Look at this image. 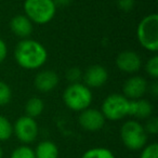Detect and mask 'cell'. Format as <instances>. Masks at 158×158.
Returning a JSON list of instances; mask_svg holds the SVG:
<instances>
[{
	"label": "cell",
	"mask_w": 158,
	"mask_h": 158,
	"mask_svg": "<svg viewBox=\"0 0 158 158\" xmlns=\"http://www.w3.org/2000/svg\"><path fill=\"white\" fill-rule=\"evenodd\" d=\"M136 39L143 49L149 52L158 50V14L145 15L136 27Z\"/></svg>",
	"instance_id": "7a4b0ae2"
},
{
	"label": "cell",
	"mask_w": 158,
	"mask_h": 158,
	"mask_svg": "<svg viewBox=\"0 0 158 158\" xmlns=\"http://www.w3.org/2000/svg\"><path fill=\"white\" fill-rule=\"evenodd\" d=\"M82 78V73L80 68L78 67H70L66 72V79L70 84H75V82H80V79Z\"/></svg>",
	"instance_id": "603a6c76"
},
{
	"label": "cell",
	"mask_w": 158,
	"mask_h": 158,
	"mask_svg": "<svg viewBox=\"0 0 158 158\" xmlns=\"http://www.w3.org/2000/svg\"><path fill=\"white\" fill-rule=\"evenodd\" d=\"M78 123L84 130L89 132H97L101 130L105 125V117L103 116L101 110L97 108L88 107L86 110L79 112Z\"/></svg>",
	"instance_id": "ba28073f"
},
{
	"label": "cell",
	"mask_w": 158,
	"mask_h": 158,
	"mask_svg": "<svg viewBox=\"0 0 158 158\" xmlns=\"http://www.w3.org/2000/svg\"><path fill=\"white\" fill-rule=\"evenodd\" d=\"M10 29L16 37L26 39L29 38L33 33L34 23L25 14H18L14 15L10 21Z\"/></svg>",
	"instance_id": "4fadbf2b"
},
{
	"label": "cell",
	"mask_w": 158,
	"mask_h": 158,
	"mask_svg": "<svg viewBox=\"0 0 158 158\" xmlns=\"http://www.w3.org/2000/svg\"><path fill=\"white\" fill-rule=\"evenodd\" d=\"M149 91L153 94V97H157L158 95V84L157 82H153V84L149 86Z\"/></svg>",
	"instance_id": "83f0119b"
},
{
	"label": "cell",
	"mask_w": 158,
	"mask_h": 158,
	"mask_svg": "<svg viewBox=\"0 0 158 158\" xmlns=\"http://www.w3.org/2000/svg\"><path fill=\"white\" fill-rule=\"evenodd\" d=\"M148 134L138 120H127L120 128V139L129 151H141L147 144Z\"/></svg>",
	"instance_id": "5b68a950"
},
{
	"label": "cell",
	"mask_w": 158,
	"mask_h": 158,
	"mask_svg": "<svg viewBox=\"0 0 158 158\" xmlns=\"http://www.w3.org/2000/svg\"><path fill=\"white\" fill-rule=\"evenodd\" d=\"M24 13L33 23L44 25L50 23L56 14V6L53 0H25Z\"/></svg>",
	"instance_id": "277c9868"
},
{
	"label": "cell",
	"mask_w": 158,
	"mask_h": 158,
	"mask_svg": "<svg viewBox=\"0 0 158 158\" xmlns=\"http://www.w3.org/2000/svg\"><path fill=\"white\" fill-rule=\"evenodd\" d=\"M44 103L40 98L31 97L25 103V115L31 118H37L44 113Z\"/></svg>",
	"instance_id": "2e32d148"
},
{
	"label": "cell",
	"mask_w": 158,
	"mask_h": 158,
	"mask_svg": "<svg viewBox=\"0 0 158 158\" xmlns=\"http://www.w3.org/2000/svg\"><path fill=\"white\" fill-rule=\"evenodd\" d=\"M12 126H13V134L22 144L25 145L33 143L39 133V127L35 118H31L26 115L19 117Z\"/></svg>",
	"instance_id": "52a82bcc"
},
{
	"label": "cell",
	"mask_w": 158,
	"mask_h": 158,
	"mask_svg": "<svg viewBox=\"0 0 158 158\" xmlns=\"http://www.w3.org/2000/svg\"><path fill=\"white\" fill-rule=\"evenodd\" d=\"M130 100L123 94L112 93L104 99L101 106V112L106 120L117 121L129 116Z\"/></svg>",
	"instance_id": "8992f818"
},
{
	"label": "cell",
	"mask_w": 158,
	"mask_h": 158,
	"mask_svg": "<svg viewBox=\"0 0 158 158\" xmlns=\"http://www.w3.org/2000/svg\"><path fill=\"white\" fill-rule=\"evenodd\" d=\"M54 1V5L60 8H63V7H67L72 3V0H53Z\"/></svg>",
	"instance_id": "4316f807"
},
{
	"label": "cell",
	"mask_w": 158,
	"mask_h": 158,
	"mask_svg": "<svg viewBox=\"0 0 158 158\" xmlns=\"http://www.w3.org/2000/svg\"><path fill=\"white\" fill-rule=\"evenodd\" d=\"M116 66L120 72L126 74H136L142 67V59L135 51H121L116 57Z\"/></svg>",
	"instance_id": "9c48e42d"
},
{
	"label": "cell",
	"mask_w": 158,
	"mask_h": 158,
	"mask_svg": "<svg viewBox=\"0 0 158 158\" xmlns=\"http://www.w3.org/2000/svg\"><path fill=\"white\" fill-rule=\"evenodd\" d=\"M148 90V82L142 76H131L123 86V94L128 100L142 99Z\"/></svg>",
	"instance_id": "30bf717a"
},
{
	"label": "cell",
	"mask_w": 158,
	"mask_h": 158,
	"mask_svg": "<svg viewBox=\"0 0 158 158\" xmlns=\"http://www.w3.org/2000/svg\"><path fill=\"white\" fill-rule=\"evenodd\" d=\"M140 158H158V144L149 143L141 149Z\"/></svg>",
	"instance_id": "7402d4cb"
},
{
	"label": "cell",
	"mask_w": 158,
	"mask_h": 158,
	"mask_svg": "<svg viewBox=\"0 0 158 158\" xmlns=\"http://www.w3.org/2000/svg\"><path fill=\"white\" fill-rule=\"evenodd\" d=\"M12 100V90L7 82L0 80V107L6 106Z\"/></svg>",
	"instance_id": "ffe728a7"
},
{
	"label": "cell",
	"mask_w": 158,
	"mask_h": 158,
	"mask_svg": "<svg viewBox=\"0 0 158 158\" xmlns=\"http://www.w3.org/2000/svg\"><path fill=\"white\" fill-rule=\"evenodd\" d=\"M13 134V126L7 117L0 115V142L8 141Z\"/></svg>",
	"instance_id": "ac0fdd59"
},
{
	"label": "cell",
	"mask_w": 158,
	"mask_h": 158,
	"mask_svg": "<svg viewBox=\"0 0 158 158\" xmlns=\"http://www.w3.org/2000/svg\"><path fill=\"white\" fill-rule=\"evenodd\" d=\"M144 127V130L147 134H157L158 133V119L156 117H149V118L146 119V123Z\"/></svg>",
	"instance_id": "cb8c5ba5"
},
{
	"label": "cell",
	"mask_w": 158,
	"mask_h": 158,
	"mask_svg": "<svg viewBox=\"0 0 158 158\" xmlns=\"http://www.w3.org/2000/svg\"><path fill=\"white\" fill-rule=\"evenodd\" d=\"M35 152L36 158H59V147L52 141H41L38 143Z\"/></svg>",
	"instance_id": "9a60e30c"
},
{
	"label": "cell",
	"mask_w": 158,
	"mask_h": 158,
	"mask_svg": "<svg viewBox=\"0 0 158 158\" xmlns=\"http://www.w3.org/2000/svg\"><path fill=\"white\" fill-rule=\"evenodd\" d=\"M8 56V46L3 39L0 38V64L3 63Z\"/></svg>",
	"instance_id": "484cf974"
},
{
	"label": "cell",
	"mask_w": 158,
	"mask_h": 158,
	"mask_svg": "<svg viewBox=\"0 0 158 158\" xmlns=\"http://www.w3.org/2000/svg\"><path fill=\"white\" fill-rule=\"evenodd\" d=\"M118 8L123 12H129L133 9L135 0H116Z\"/></svg>",
	"instance_id": "d4e9b609"
},
{
	"label": "cell",
	"mask_w": 158,
	"mask_h": 158,
	"mask_svg": "<svg viewBox=\"0 0 158 158\" xmlns=\"http://www.w3.org/2000/svg\"><path fill=\"white\" fill-rule=\"evenodd\" d=\"M60 81L59 75L51 69L40 70L34 79V86L39 92L48 93L54 90Z\"/></svg>",
	"instance_id": "7c38bea8"
},
{
	"label": "cell",
	"mask_w": 158,
	"mask_h": 158,
	"mask_svg": "<svg viewBox=\"0 0 158 158\" xmlns=\"http://www.w3.org/2000/svg\"><path fill=\"white\" fill-rule=\"evenodd\" d=\"M14 60L20 67L27 70H35L46 64L48 51L38 40L31 38L21 39L14 49Z\"/></svg>",
	"instance_id": "6da1fadb"
},
{
	"label": "cell",
	"mask_w": 158,
	"mask_h": 158,
	"mask_svg": "<svg viewBox=\"0 0 158 158\" xmlns=\"http://www.w3.org/2000/svg\"><path fill=\"white\" fill-rule=\"evenodd\" d=\"M10 158H36V156L35 152L31 147L23 144L13 149Z\"/></svg>",
	"instance_id": "d6986e66"
},
{
	"label": "cell",
	"mask_w": 158,
	"mask_h": 158,
	"mask_svg": "<svg viewBox=\"0 0 158 158\" xmlns=\"http://www.w3.org/2000/svg\"><path fill=\"white\" fill-rule=\"evenodd\" d=\"M84 84L90 89H98L103 87L108 79V72L102 65H91L82 74Z\"/></svg>",
	"instance_id": "8fae6325"
},
{
	"label": "cell",
	"mask_w": 158,
	"mask_h": 158,
	"mask_svg": "<svg viewBox=\"0 0 158 158\" xmlns=\"http://www.w3.org/2000/svg\"><path fill=\"white\" fill-rule=\"evenodd\" d=\"M93 101L92 91L81 82L69 84L63 92V102L66 107L74 112H81L90 107Z\"/></svg>",
	"instance_id": "3957f363"
},
{
	"label": "cell",
	"mask_w": 158,
	"mask_h": 158,
	"mask_svg": "<svg viewBox=\"0 0 158 158\" xmlns=\"http://www.w3.org/2000/svg\"><path fill=\"white\" fill-rule=\"evenodd\" d=\"M153 114V105L145 99L130 100L129 116L135 117L136 119H147Z\"/></svg>",
	"instance_id": "5bb4252c"
},
{
	"label": "cell",
	"mask_w": 158,
	"mask_h": 158,
	"mask_svg": "<svg viewBox=\"0 0 158 158\" xmlns=\"http://www.w3.org/2000/svg\"><path fill=\"white\" fill-rule=\"evenodd\" d=\"M3 157V151L2 148H1V146H0V158H2Z\"/></svg>",
	"instance_id": "f1b7e54d"
},
{
	"label": "cell",
	"mask_w": 158,
	"mask_h": 158,
	"mask_svg": "<svg viewBox=\"0 0 158 158\" xmlns=\"http://www.w3.org/2000/svg\"><path fill=\"white\" fill-rule=\"evenodd\" d=\"M80 158H116L110 149L106 147L98 146V147H91L87 149Z\"/></svg>",
	"instance_id": "e0dca14e"
},
{
	"label": "cell",
	"mask_w": 158,
	"mask_h": 158,
	"mask_svg": "<svg viewBox=\"0 0 158 158\" xmlns=\"http://www.w3.org/2000/svg\"><path fill=\"white\" fill-rule=\"evenodd\" d=\"M145 72L153 79L158 78V56L153 55L145 64Z\"/></svg>",
	"instance_id": "44dd1931"
}]
</instances>
